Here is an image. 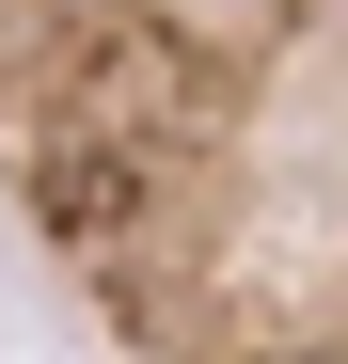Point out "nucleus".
<instances>
[{
  "label": "nucleus",
  "instance_id": "f257e3e1",
  "mask_svg": "<svg viewBox=\"0 0 348 364\" xmlns=\"http://www.w3.org/2000/svg\"><path fill=\"white\" fill-rule=\"evenodd\" d=\"M0 206L111 364H348V0H0Z\"/></svg>",
  "mask_w": 348,
  "mask_h": 364
}]
</instances>
